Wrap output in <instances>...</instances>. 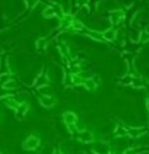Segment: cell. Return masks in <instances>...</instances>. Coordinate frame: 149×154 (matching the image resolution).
<instances>
[{"label": "cell", "mask_w": 149, "mask_h": 154, "mask_svg": "<svg viewBox=\"0 0 149 154\" xmlns=\"http://www.w3.org/2000/svg\"><path fill=\"white\" fill-rule=\"evenodd\" d=\"M79 140H80V141H83V143H85V141L91 143V141L94 140V137H92V134H91V132H83V135H82V137H79Z\"/></svg>", "instance_id": "6"}, {"label": "cell", "mask_w": 149, "mask_h": 154, "mask_svg": "<svg viewBox=\"0 0 149 154\" xmlns=\"http://www.w3.org/2000/svg\"><path fill=\"white\" fill-rule=\"evenodd\" d=\"M102 38L107 41H113L115 38V32L114 31H105V32H102Z\"/></svg>", "instance_id": "5"}, {"label": "cell", "mask_w": 149, "mask_h": 154, "mask_svg": "<svg viewBox=\"0 0 149 154\" xmlns=\"http://www.w3.org/2000/svg\"><path fill=\"white\" fill-rule=\"evenodd\" d=\"M40 102L43 103L44 108H50V106H53V105L56 103V99H53L51 96H41Z\"/></svg>", "instance_id": "3"}, {"label": "cell", "mask_w": 149, "mask_h": 154, "mask_svg": "<svg viewBox=\"0 0 149 154\" xmlns=\"http://www.w3.org/2000/svg\"><path fill=\"white\" fill-rule=\"evenodd\" d=\"M123 12L121 10H114V12H111V16H110V19H111V22H113L114 25L115 23H118V22H121L123 20Z\"/></svg>", "instance_id": "2"}, {"label": "cell", "mask_w": 149, "mask_h": 154, "mask_svg": "<svg viewBox=\"0 0 149 154\" xmlns=\"http://www.w3.org/2000/svg\"><path fill=\"white\" fill-rule=\"evenodd\" d=\"M38 144H40V140L37 137H34V135H31V137H28L24 141V148L25 150H35L38 147Z\"/></svg>", "instance_id": "1"}, {"label": "cell", "mask_w": 149, "mask_h": 154, "mask_svg": "<svg viewBox=\"0 0 149 154\" xmlns=\"http://www.w3.org/2000/svg\"><path fill=\"white\" fill-rule=\"evenodd\" d=\"M43 15H44L45 17H51L53 15H54V10H53L51 8H48V9H45V10H44Z\"/></svg>", "instance_id": "7"}, {"label": "cell", "mask_w": 149, "mask_h": 154, "mask_svg": "<svg viewBox=\"0 0 149 154\" xmlns=\"http://www.w3.org/2000/svg\"><path fill=\"white\" fill-rule=\"evenodd\" d=\"M64 121H66L67 125L76 124V122H78V116H76L75 113H72V112H66V113H64Z\"/></svg>", "instance_id": "4"}]
</instances>
